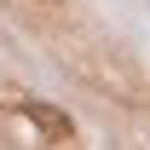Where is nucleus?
Masks as SVG:
<instances>
[{
  "instance_id": "f257e3e1",
  "label": "nucleus",
  "mask_w": 150,
  "mask_h": 150,
  "mask_svg": "<svg viewBox=\"0 0 150 150\" xmlns=\"http://www.w3.org/2000/svg\"><path fill=\"white\" fill-rule=\"evenodd\" d=\"M6 104H12L23 121H35V133H40V139H52V144L75 139V121L58 110V104H46V98H29V93H18V98H6Z\"/></svg>"
}]
</instances>
